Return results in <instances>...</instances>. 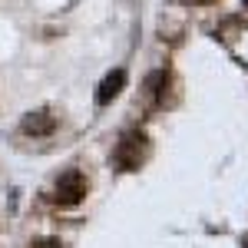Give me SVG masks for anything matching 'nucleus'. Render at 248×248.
Wrapping results in <instances>:
<instances>
[{"mask_svg":"<svg viewBox=\"0 0 248 248\" xmlns=\"http://www.w3.org/2000/svg\"><path fill=\"white\" fill-rule=\"evenodd\" d=\"M123 86H126V70H113L109 77L99 83V90H96V103H99V106H109L116 96L123 93Z\"/></svg>","mask_w":248,"mask_h":248,"instance_id":"3","label":"nucleus"},{"mask_svg":"<svg viewBox=\"0 0 248 248\" xmlns=\"http://www.w3.org/2000/svg\"><path fill=\"white\" fill-rule=\"evenodd\" d=\"M166 83H169V77H166L162 70L146 79V93H149V99H153V103H166Z\"/></svg>","mask_w":248,"mask_h":248,"instance_id":"5","label":"nucleus"},{"mask_svg":"<svg viewBox=\"0 0 248 248\" xmlns=\"http://www.w3.org/2000/svg\"><path fill=\"white\" fill-rule=\"evenodd\" d=\"M192 3H209V0H192Z\"/></svg>","mask_w":248,"mask_h":248,"instance_id":"6","label":"nucleus"},{"mask_svg":"<svg viewBox=\"0 0 248 248\" xmlns=\"http://www.w3.org/2000/svg\"><path fill=\"white\" fill-rule=\"evenodd\" d=\"M57 129V119L50 113H30L23 116V123H20V133L23 136H50Z\"/></svg>","mask_w":248,"mask_h":248,"instance_id":"4","label":"nucleus"},{"mask_svg":"<svg viewBox=\"0 0 248 248\" xmlns=\"http://www.w3.org/2000/svg\"><path fill=\"white\" fill-rule=\"evenodd\" d=\"M245 7H248V0H245Z\"/></svg>","mask_w":248,"mask_h":248,"instance_id":"7","label":"nucleus"},{"mask_svg":"<svg viewBox=\"0 0 248 248\" xmlns=\"http://www.w3.org/2000/svg\"><path fill=\"white\" fill-rule=\"evenodd\" d=\"M146 155H149V139H146V133L129 129V133L119 139V146H116V166L123 172H136L146 162Z\"/></svg>","mask_w":248,"mask_h":248,"instance_id":"1","label":"nucleus"},{"mask_svg":"<svg viewBox=\"0 0 248 248\" xmlns=\"http://www.w3.org/2000/svg\"><path fill=\"white\" fill-rule=\"evenodd\" d=\"M83 195H86V175L79 169H70L57 179V189H53V202L57 205H77Z\"/></svg>","mask_w":248,"mask_h":248,"instance_id":"2","label":"nucleus"}]
</instances>
